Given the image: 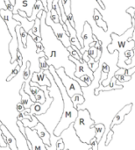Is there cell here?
<instances>
[{
    "mask_svg": "<svg viewBox=\"0 0 135 150\" xmlns=\"http://www.w3.org/2000/svg\"><path fill=\"white\" fill-rule=\"evenodd\" d=\"M36 1H37V0H36Z\"/></svg>",
    "mask_w": 135,
    "mask_h": 150,
    "instance_id": "obj_57",
    "label": "cell"
},
{
    "mask_svg": "<svg viewBox=\"0 0 135 150\" xmlns=\"http://www.w3.org/2000/svg\"><path fill=\"white\" fill-rule=\"evenodd\" d=\"M4 2L5 7H6L9 11H12L13 9H14V5L11 3V1H10V0H4Z\"/></svg>",
    "mask_w": 135,
    "mask_h": 150,
    "instance_id": "obj_42",
    "label": "cell"
},
{
    "mask_svg": "<svg viewBox=\"0 0 135 150\" xmlns=\"http://www.w3.org/2000/svg\"><path fill=\"white\" fill-rule=\"evenodd\" d=\"M95 128V137L98 143L102 141V137L105 133V126L103 123H97L94 125Z\"/></svg>",
    "mask_w": 135,
    "mask_h": 150,
    "instance_id": "obj_20",
    "label": "cell"
},
{
    "mask_svg": "<svg viewBox=\"0 0 135 150\" xmlns=\"http://www.w3.org/2000/svg\"><path fill=\"white\" fill-rule=\"evenodd\" d=\"M87 63H88L89 68H90L93 72H95L96 70H98V69L100 62H96V61H95V59H93V58H91V57H90V61H89Z\"/></svg>",
    "mask_w": 135,
    "mask_h": 150,
    "instance_id": "obj_28",
    "label": "cell"
},
{
    "mask_svg": "<svg viewBox=\"0 0 135 150\" xmlns=\"http://www.w3.org/2000/svg\"><path fill=\"white\" fill-rule=\"evenodd\" d=\"M20 69H21V67L18 64L14 69H13V70L11 71V73L9 75V76L6 78V82H10L12 78H14L18 73H19V71H20Z\"/></svg>",
    "mask_w": 135,
    "mask_h": 150,
    "instance_id": "obj_30",
    "label": "cell"
},
{
    "mask_svg": "<svg viewBox=\"0 0 135 150\" xmlns=\"http://www.w3.org/2000/svg\"><path fill=\"white\" fill-rule=\"evenodd\" d=\"M48 70L54 77V80L59 89V91L61 93L62 102H63V112H62L61 117L59 120V121L53 132L54 135L60 137L61 133L64 130H66L67 128H69V126L72 125L76 121L77 115H78V110L74 107L71 98L69 96V94L66 91V88L64 87L61 78L57 75L55 68L53 65H50Z\"/></svg>",
    "mask_w": 135,
    "mask_h": 150,
    "instance_id": "obj_1",
    "label": "cell"
},
{
    "mask_svg": "<svg viewBox=\"0 0 135 150\" xmlns=\"http://www.w3.org/2000/svg\"><path fill=\"white\" fill-rule=\"evenodd\" d=\"M95 47L98 49V51H102L103 52V46H102V41L101 40H98L95 44Z\"/></svg>",
    "mask_w": 135,
    "mask_h": 150,
    "instance_id": "obj_46",
    "label": "cell"
},
{
    "mask_svg": "<svg viewBox=\"0 0 135 150\" xmlns=\"http://www.w3.org/2000/svg\"><path fill=\"white\" fill-rule=\"evenodd\" d=\"M132 108H133V104H132V103H131V104H128V105H125V106H124V107H123V108L115 115V117L113 118L112 122V124L110 125V129H112L113 127L116 126V125L121 124V123L124 121L125 117H126L127 114H129V113L131 112Z\"/></svg>",
    "mask_w": 135,
    "mask_h": 150,
    "instance_id": "obj_11",
    "label": "cell"
},
{
    "mask_svg": "<svg viewBox=\"0 0 135 150\" xmlns=\"http://www.w3.org/2000/svg\"><path fill=\"white\" fill-rule=\"evenodd\" d=\"M49 15H50V18H51L52 21H54V23H60L59 15H58V13H57L54 9H52V10L49 11Z\"/></svg>",
    "mask_w": 135,
    "mask_h": 150,
    "instance_id": "obj_32",
    "label": "cell"
},
{
    "mask_svg": "<svg viewBox=\"0 0 135 150\" xmlns=\"http://www.w3.org/2000/svg\"><path fill=\"white\" fill-rule=\"evenodd\" d=\"M96 1L98 2V4L100 5V7H101L103 10H105V4L103 3V1H102V0H96Z\"/></svg>",
    "mask_w": 135,
    "mask_h": 150,
    "instance_id": "obj_51",
    "label": "cell"
},
{
    "mask_svg": "<svg viewBox=\"0 0 135 150\" xmlns=\"http://www.w3.org/2000/svg\"><path fill=\"white\" fill-rule=\"evenodd\" d=\"M113 134H114V132L112 131V129H110V131L107 133V135H106V141H105V146H108V145H109V143L111 142V141H112V139Z\"/></svg>",
    "mask_w": 135,
    "mask_h": 150,
    "instance_id": "obj_38",
    "label": "cell"
},
{
    "mask_svg": "<svg viewBox=\"0 0 135 150\" xmlns=\"http://www.w3.org/2000/svg\"><path fill=\"white\" fill-rule=\"evenodd\" d=\"M33 120V115H31L27 111L26 109L25 111H23L22 112H18V115L17 117V120Z\"/></svg>",
    "mask_w": 135,
    "mask_h": 150,
    "instance_id": "obj_25",
    "label": "cell"
},
{
    "mask_svg": "<svg viewBox=\"0 0 135 150\" xmlns=\"http://www.w3.org/2000/svg\"><path fill=\"white\" fill-rule=\"evenodd\" d=\"M71 100H72V103H73V105L75 108L77 109V107L81 105H83L84 102H85V98L83 97V94H75L72 98H71Z\"/></svg>",
    "mask_w": 135,
    "mask_h": 150,
    "instance_id": "obj_21",
    "label": "cell"
},
{
    "mask_svg": "<svg viewBox=\"0 0 135 150\" xmlns=\"http://www.w3.org/2000/svg\"><path fill=\"white\" fill-rule=\"evenodd\" d=\"M110 71H111V67L109 66L108 63H106V62L101 63V72H102V73L109 74Z\"/></svg>",
    "mask_w": 135,
    "mask_h": 150,
    "instance_id": "obj_36",
    "label": "cell"
},
{
    "mask_svg": "<svg viewBox=\"0 0 135 150\" xmlns=\"http://www.w3.org/2000/svg\"><path fill=\"white\" fill-rule=\"evenodd\" d=\"M89 54L91 58L93 59H96L97 56H98V49L95 47H90L89 48Z\"/></svg>",
    "mask_w": 135,
    "mask_h": 150,
    "instance_id": "obj_35",
    "label": "cell"
},
{
    "mask_svg": "<svg viewBox=\"0 0 135 150\" xmlns=\"http://www.w3.org/2000/svg\"><path fill=\"white\" fill-rule=\"evenodd\" d=\"M16 110H17L18 112H22L23 111L25 110V106L22 105L21 102H18V103L17 104V105H16Z\"/></svg>",
    "mask_w": 135,
    "mask_h": 150,
    "instance_id": "obj_44",
    "label": "cell"
},
{
    "mask_svg": "<svg viewBox=\"0 0 135 150\" xmlns=\"http://www.w3.org/2000/svg\"><path fill=\"white\" fill-rule=\"evenodd\" d=\"M18 93H19V95L21 96V100H20V102L22 103V105L25 106V109H30V107L33 105V104L34 102H33V100L31 99L30 96H29L27 93L25 92V91H24V83H22V86H21V88H20Z\"/></svg>",
    "mask_w": 135,
    "mask_h": 150,
    "instance_id": "obj_18",
    "label": "cell"
},
{
    "mask_svg": "<svg viewBox=\"0 0 135 150\" xmlns=\"http://www.w3.org/2000/svg\"></svg>",
    "mask_w": 135,
    "mask_h": 150,
    "instance_id": "obj_58",
    "label": "cell"
},
{
    "mask_svg": "<svg viewBox=\"0 0 135 150\" xmlns=\"http://www.w3.org/2000/svg\"><path fill=\"white\" fill-rule=\"evenodd\" d=\"M135 26H131V28H129L127 31H126V33L122 35H118L115 33H112L111 34V39H112V42L107 46V50L109 53L113 54L116 50L119 51V60L122 59L125 51H127L126 48V44L128 41V40L130 38L133 37L134 35V32Z\"/></svg>",
    "mask_w": 135,
    "mask_h": 150,
    "instance_id": "obj_4",
    "label": "cell"
},
{
    "mask_svg": "<svg viewBox=\"0 0 135 150\" xmlns=\"http://www.w3.org/2000/svg\"><path fill=\"white\" fill-rule=\"evenodd\" d=\"M45 23H46V25L47 26H50V28L53 30V33H54V36L57 38V40L59 41H61L64 47L68 48L69 47L71 46V43H70V40H69V36L67 35V33H65L62 25L61 23H54V21H52L51 18H50L49 11L47 13Z\"/></svg>",
    "mask_w": 135,
    "mask_h": 150,
    "instance_id": "obj_6",
    "label": "cell"
},
{
    "mask_svg": "<svg viewBox=\"0 0 135 150\" xmlns=\"http://www.w3.org/2000/svg\"><path fill=\"white\" fill-rule=\"evenodd\" d=\"M16 62H18V64L22 68L23 66V55L21 54V52L18 49V52H17V56H16Z\"/></svg>",
    "mask_w": 135,
    "mask_h": 150,
    "instance_id": "obj_37",
    "label": "cell"
},
{
    "mask_svg": "<svg viewBox=\"0 0 135 150\" xmlns=\"http://www.w3.org/2000/svg\"><path fill=\"white\" fill-rule=\"evenodd\" d=\"M93 40H94V41H95V42H97V41L98 40V39L97 38V36H96V35H94V34H93Z\"/></svg>",
    "mask_w": 135,
    "mask_h": 150,
    "instance_id": "obj_54",
    "label": "cell"
},
{
    "mask_svg": "<svg viewBox=\"0 0 135 150\" xmlns=\"http://www.w3.org/2000/svg\"><path fill=\"white\" fill-rule=\"evenodd\" d=\"M25 133L26 139H28L32 143L33 150H47L42 140L39 137L36 130L30 127H25Z\"/></svg>",
    "mask_w": 135,
    "mask_h": 150,
    "instance_id": "obj_8",
    "label": "cell"
},
{
    "mask_svg": "<svg viewBox=\"0 0 135 150\" xmlns=\"http://www.w3.org/2000/svg\"><path fill=\"white\" fill-rule=\"evenodd\" d=\"M67 49H68V51L69 52V54H70L71 56H73L74 58H76V60H79L80 62H82V61H83V58L79 55V54H78V53L74 49V48H72V47H71V46H70V47H69Z\"/></svg>",
    "mask_w": 135,
    "mask_h": 150,
    "instance_id": "obj_31",
    "label": "cell"
},
{
    "mask_svg": "<svg viewBox=\"0 0 135 150\" xmlns=\"http://www.w3.org/2000/svg\"><path fill=\"white\" fill-rule=\"evenodd\" d=\"M36 3V0H15L14 9L12 11L13 14H17L18 11H23L27 14V18H30L33 13V6Z\"/></svg>",
    "mask_w": 135,
    "mask_h": 150,
    "instance_id": "obj_9",
    "label": "cell"
},
{
    "mask_svg": "<svg viewBox=\"0 0 135 150\" xmlns=\"http://www.w3.org/2000/svg\"><path fill=\"white\" fill-rule=\"evenodd\" d=\"M41 10L45 11L47 13L48 12V11L44 7L42 1H41V0H37L36 3H35V4H34V6H33V13H32V15H31L30 18H27V19H28L29 21H33V20H35V18H37V14H38Z\"/></svg>",
    "mask_w": 135,
    "mask_h": 150,
    "instance_id": "obj_19",
    "label": "cell"
},
{
    "mask_svg": "<svg viewBox=\"0 0 135 150\" xmlns=\"http://www.w3.org/2000/svg\"><path fill=\"white\" fill-rule=\"evenodd\" d=\"M0 150H11L10 149V147L8 145H6L5 147H0Z\"/></svg>",
    "mask_w": 135,
    "mask_h": 150,
    "instance_id": "obj_53",
    "label": "cell"
},
{
    "mask_svg": "<svg viewBox=\"0 0 135 150\" xmlns=\"http://www.w3.org/2000/svg\"><path fill=\"white\" fill-rule=\"evenodd\" d=\"M95 124L88 109L78 110V115L73 123V127L76 136L83 143L90 144V141L95 137Z\"/></svg>",
    "mask_w": 135,
    "mask_h": 150,
    "instance_id": "obj_2",
    "label": "cell"
},
{
    "mask_svg": "<svg viewBox=\"0 0 135 150\" xmlns=\"http://www.w3.org/2000/svg\"><path fill=\"white\" fill-rule=\"evenodd\" d=\"M53 1L54 0H47V6L48 9V11L52 10V5H53Z\"/></svg>",
    "mask_w": 135,
    "mask_h": 150,
    "instance_id": "obj_49",
    "label": "cell"
},
{
    "mask_svg": "<svg viewBox=\"0 0 135 150\" xmlns=\"http://www.w3.org/2000/svg\"><path fill=\"white\" fill-rule=\"evenodd\" d=\"M3 124H4V123H3V122H2V121H1V120H0V127H1V126H2V125H3Z\"/></svg>",
    "mask_w": 135,
    "mask_h": 150,
    "instance_id": "obj_56",
    "label": "cell"
},
{
    "mask_svg": "<svg viewBox=\"0 0 135 150\" xmlns=\"http://www.w3.org/2000/svg\"><path fill=\"white\" fill-rule=\"evenodd\" d=\"M90 145L91 146V149L92 150H98V145H99V143L98 142L96 137H94V138L90 141Z\"/></svg>",
    "mask_w": 135,
    "mask_h": 150,
    "instance_id": "obj_40",
    "label": "cell"
},
{
    "mask_svg": "<svg viewBox=\"0 0 135 150\" xmlns=\"http://www.w3.org/2000/svg\"><path fill=\"white\" fill-rule=\"evenodd\" d=\"M55 70H56V73L59 76V77L61 78V80L64 87L66 88V91L70 98H72L75 94H83V89H82L81 85L79 84V83L77 81H76L75 79H73L72 77H70L69 76H68L66 74L65 69L63 67H60Z\"/></svg>",
    "mask_w": 135,
    "mask_h": 150,
    "instance_id": "obj_5",
    "label": "cell"
},
{
    "mask_svg": "<svg viewBox=\"0 0 135 150\" xmlns=\"http://www.w3.org/2000/svg\"><path fill=\"white\" fill-rule=\"evenodd\" d=\"M17 126L18 127V129H19V132L21 133V134L23 135V137L25 139H26V133H25V127L23 124V122L21 120H17Z\"/></svg>",
    "mask_w": 135,
    "mask_h": 150,
    "instance_id": "obj_34",
    "label": "cell"
},
{
    "mask_svg": "<svg viewBox=\"0 0 135 150\" xmlns=\"http://www.w3.org/2000/svg\"><path fill=\"white\" fill-rule=\"evenodd\" d=\"M10 1H11V3L14 5V4H15V0H10Z\"/></svg>",
    "mask_w": 135,
    "mask_h": 150,
    "instance_id": "obj_55",
    "label": "cell"
},
{
    "mask_svg": "<svg viewBox=\"0 0 135 150\" xmlns=\"http://www.w3.org/2000/svg\"><path fill=\"white\" fill-rule=\"evenodd\" d=\"M30 67H31V62H26V68L23 70V79L25 81H26L29 78H31L32 77V75L33 73V72H31Z\"/></svg>",
    "mask_w": 135,
    "mask_h": 150,
    "instance_id": "obj_27",
    "label": "cell"
},
{
    "mask_svg": "<svg viewBox=\"0 0 135 150\" xmlns=\"http://www.w3.org/2000/svg\"><path fill=\"white\" fill-rule=\"evenodd\" d=\"M127 12L131 16L132 18H134V14H135V8L134 7H129L127 10Z\"/></svg>",
    "mask_w": 135,
    "mask_h": 150,
    "instance_id": "obj_45",
    "label": "cell"
},
{
    "mask_svg": "<svg viewBox=\"0 0 135 150\" xmlns=\"http://www.w3.org/2000/svg\"><path fill=\"white\" fill-rule=\"evenodd\" d=\"M40 25H41L40 18H35V20H34V25H33V28L31 29V31L33 32V33H34L36 36H41Z\"/></svg>",
    "mask_w": 135,
    "mask_h": 150,
    "instance_id": "obj_23",
    "label": "cell"
},
{
    "mask_svg": "<svg viewBox=\"0 0 135 150\" xmlns=\"http://www.w3.org/2000/svg\"><path fill=\"white\" fill-rule=\"evenodd\" d=\"M25 142H26V143H27V148H28V149L33 150V146H32V143H31V142H30L28 139H25Z\"/></svg>",
    "mask_w": 135,
    "mask_h": 150,
    "instance_id": "obj_52",
    "label": "cell"
},
{
    "mask_svg": "<svg viewBox=\"0 0 135 150\" xmlns=\"http://www.w3.org/2000/svg\"><path fill=\"white\" fill-rule=\"evenodd\" d=\"M19 33H20V38H21V42L23 44V47L26 48L27 47V38H28V33L25 32V30L21 27H19Z\"/></svg>",
    "mask_w": 135,
    "mask_h": 150,
    "instance_id": "obj_24",
    "label": "cell"
},
{
    "mask_svg": "<svg viewBox=\"0 0 135 150\" xmlns=\"http://www.w3.org/2000/svg\"><path fill=\"white\" fill-rule=\"evenodd\" d=\"M90 59V56L89 54V51H85L83 54V60L86 62H88Z\"/></svg>",
    "mask_w": 135,
    "mask_h": 150,
    "instance_id": "obj_47",
    "label": "cell"
},
{
    "mask_svg": "<svg viewBox=\"0 0 135 150\" xmlns=\"http://www.w3.org/2000/svg\"><path fill=\"white\" fill-rule=\"evenodd\" d=\"M69 60L70 62H72L76 65V70H75V73H74V76L76 77L80 78L82 76L87 75V76H89L90 77V79L92 81L94 80V72L89 68L88 63L86 62H84L83 60L82 62H80L79 60H76V58H74L70 54L69 55Z\"/></svg>",
    "mask_w": 135,
    "mask_h": 150,
    "instance_id": "obj_7",
    "label": "cell"
},
{
    "mask_svg": "<svg viewBox=\"0 0 135 150\" xmlns=\"http://www.w3.org/2000/svg\"><path fill=\"white\" fill-rule=\"evenodd\" d=\"M32 129L36 130L39 137L42 140V142H44L45 145L51 146V134L48 132V130H47V128L45 127V126L43 125L42 122L39 121L38 124Z\"/></svg>",
    "mask_w": 135,
    "mask_h": 150,
    "instance_id": "obj_12",
    "label": "cell"
},
{
    "mask_svg": "<svg viewBox=\"0 0 135 150\" xmlns=\"http://www.w3.org/2000/svg\"><path fill=\"white\" fill-rule=\"evenodd\" d=\"M117 82H118V80L116 79V77L112 76L111 81H110V83L107 86L99 85L98 88H95L94 94L96 96H98L100 91H113V90H121V89H123L124 88L123 85H119L117 83Z\"/></svg>",
    "mask_w": 135,
    "mask_h": 150,
    "instance_id": "obj_15",
    "label": "cell"
},
{
    "mask_svg": "<svg viewBox=\"0 0 135 150\" xmlns=\"http://www.w3.org/2000/svg\"><path fill=\"white\" fill-rule=\"evenodd\" d=\"M40 89L39 88V86H30V91L32 92V94L35 97V95L39 92Z\"/></svg>",
    "mask_w": 135,
    "mask_h": 150,
    "instance_id": "obj_43",
    "label": "cell"
},
{
    "mask_svg": "<svg viewBox=\"0 0 135 150\" xmlns=\"http://www.w3.org/2000/svg\"><path fill=\"white\" fill-rule=\"evenodd\" d=\"M31 82L37 83L40 86H51V82L45 75L43 70H40L39 72H33L31 77Z\"/></svg>",
    "mask_w": 135,
    "mask_h": 150,
    "instance_id": "obj_14",
    "label": "cell"
},
{
    "mask_svg": "<svg viewBox=\"0 0 135 150\" xmlns=\"http://www.w3.org/2000/svg\"><path fill=\"white\" fill-rule=\"evenodd\" d=\"M48 57L47 55H42L41 57H39V68L40 70H48L49 64L47 63Z\"/></svg>",
    "mask_w": 135,
    "mask_h": 150,
    "instance_id": "obj_22",
    "label": "cell"
},
{
    "mask_svg": "<svg viewBox=\"0 0 135 150\" xmlns=\"http://www.w3.org/2000/svg\"><path fill=\"white\" fill-rule=\"evenodd\" d=\"M36 45V53L37 54H40V53H42L45 51V47L43 46L42 42H37L35 43Z\"/></svg>",
    "mask_w": 135,
    "mask_h": 150,
    "instance_id": "obj_41",
    "label": "cell"
},
{
    "mask_svg": "<svg viewBox=\"0 0 135 150\" xmlns=\"http://www.w3.org/2000/svg\"><path fill=\"white\" fill-rule=\"evenodd\" d=\"M18 14H19L21 17H23V18H27V14L25 12V11H20V10H18Z\"/></svg>",
    "mask_w": 135,
    "mask_h": 150,
    "instance_id": "obj_50",
    "label": "cell"
},
{
    "mask_svg": "<svg viewBox=\"0 0 135 150\" xmlns=\"http://www.w3.org/2000/svg\"><path fill=\"white\" fill-rule=\"evenodd\" d=\"M135 73V67H133L129 69H127L126 70V76H132Z\"/></svg>",
    "mask_w": 135,
    "mask_h": 150,
    "instance_id": "obj_48",
    "label": "cell"
},
{
    "mask_svg": "<svg viewBox=\"0 0 135 150\" xmlns=\"http://www.w3.org/2000/svg\"><path fill=\"white\" fill-rule=\"evenodd\" d=\"M80 79H81L83 82H84L88 86L91 85V83H92V80H91V79H90V77L89 76H87V75H83V76H82L80 77Z\"/></svg>",
    "mask_w": 135,
    "mask_h": 150,
    "instance_id": "obj_39",
    "label": "cell"
},
{
    "mask_svg": "<svg viewBox=\"0 0 135 150\" xmlns=\"http://www.w3.org/2000/svg\"><path fill=\"white\" fill-rule=\"evenodd\" d=\"M61 3H62V6L64 9L65 15L68 17L69 14L72 13V11H71V0H61Z\"/></svg>",
    "mask_w": 135,
    "mask_h": 150,
    "instance_id": "obj_26",
    "label": "cell"
},
{
    "mask_svg": "<svg viewBox=\"0 0 135 150\" xmlns=\"http://www.w3.org/2000/svg\"><path fill=\"white\" fill-rule=\"evenodd\" d=\"M93 20L95 21V23L97 24V25H98L99 28L103 29L105 32H107V31H108V25H107L106 21L104 20L102 14L100 13V11H99L97 8L94 9Z\"/></svg>",
    "mask_w": 135,
    "mask_h": 150,
    "instance_id": "obj_16",
    "label": "cell"
},
{
    "mask_svg": "<svg viewBox=\"0 0 135 150\" xmlns=\"http://www.w3.org/2000/svg\"><path fill=\"white\" fill-rule=\"evenodd\" d=\"M114 76L116 77V79L119 82V83H125V82H128L132 79V76H126V75H114Z\"/></svg>",
    "mask_w": 135,
    "mask_h": 150,
    "instance_id": "obj_33",
    "label": "cell"
},
{
    "mask_svg": "<svg viewBox=\"0 0 135 150\" xmlns=\"http://www.w3.org/2000/svg\"><path fill=\"white\" fill-rule=\"evenodd\" d=\"M0 129L2 131L3 134V138L5 142V143L10 147V149L11 150H18V146H17V141L15 139V137L11 134V133L8 130V128L4 126V124H3L0 127Z\"/></svg>",
    "mask_w": 135,
    "mask_h": 150,
    "instance_id": "obj_13",
    "label": "cell"
},
{
    "mask_svg": "<svg viewBox=\"0 0 135 150\" xmlns=\"http://www.w3.org/2000/svg\"><path fill=\"white\" fill-rule=\"evenodd\" d=\"M81 37L83 40V45L84 47L80 50L82 54H83L85 51H88L90 48V44L94 41L93 40V32H92V27L88 21L84 22L83 25V30L81 34Z\"/></svg>",
    "mask_w": 135,
    "mask_h": 150,
    "instance_id": "obj_10",
    "label": "cell"
},
{
    "mask_svg": "<svg viewBox=\"0 0 135 150\" xmlns=\"http://www.w3.org/2000/svg\"><path fill=\"white\" fill-rule=\"evenodd\" d=\"M13 18L15 19V20H17V21H19L20 22V25H21V27H23L25 30V32L26 33H28L32 28H33V25H34V20L33 21H29L28 19H27V18H23V17H21L19 14H13Z\"/></svg>",
    "mask_w": 135,
    "mask_h": 150,
    "instance_id": "obj_17",
    "label": "cell"
},
{
    "mask_svg": "<svg viewBox=\"0 0 135 150\" xmlns=\"http://www.w3.org/2000/svg\"><path fill=\"white\" fill-rule=\"evenodd\" d=\"M35 99H36V102H38V103H40V104L45 103V101H46V96H45L44 91L40 90L39 92L35 95Z\"/></svg>",
    "mask_w": 135,
    "mask_h": 150,
    "instance_id": "obj_29",
    "label": "cell"
},
{
    "mask_svg": "<svg viewBox=\"0 0 135 150\" xmlns=\"http://www.w3.org/2000/svg\"><path fill=\"white\" fill-rule=\"evenodd\" d=\"M0 16L4 21L7 29L11 34V40L9 43V53L11 54V60L10 63L12 64L16 62V56H17V52L18 49V41L16 34L15 28L17 25H20V22L17 21L13 18V12L9 11L6 7L0 9Z\"/></svg>",
    "mask_w": 135,
    "mask_h": 150,
    "instance_id": "obj_3",
    "label": "cell"
}]
</instances>
